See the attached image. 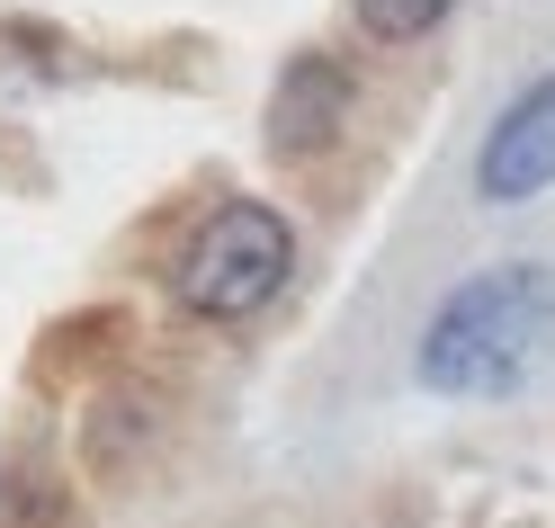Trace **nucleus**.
<instances>
[{
    "mask_svg": "<svg viewBox=\"0 0 555 528\" xmlns=\"http://www.w3.org/2000/svg\"><path fill=\"white\" fill-rule=\"evenodd\" d=\"M340 117H350V73H340L332 54H296L287 73H278L269 90V144L278 162H305V153H323Z\"/></svg>",
    "mask_w": 555,
    "mask_h": 528,
    "instance_id": "20e7f679",
    "label": "nucleus"
},
{
    "mask_svg": "<svg viewBox=\"0 0 555 528\" xmlns=\"http://www.w3.org/2000/svg\"><path fill=\"white\" fill-rule=\"evenodd\" d=\"M555 189V73H538L529 90L493 117L475 153V197L483 206H519V197H546Z\"/></svg>",
    "mask_w": 555,
    "mask_h": 528,
    "instance_id": "7ed1b4c3",
    "label": "nucleus"
},
{
    "mask_svg": "<svg viewBox=\"0 0 555 528\" xmlns=\"http://www.w3.org/2000/svg\"><path fill=\"white\" fill-rule=\"evenodd\" d=\"M555 359V269L546 260H493L466 287H448L422 323L412 376L448 403H502Z\"/></svg>",
    "mask_w": 555,
    "mask_h": 528,
    "instance_id": "f257e3e1",
    "label": "nucleus"
},
{
    "mask_svg": "<svg viewBox=\"0 0 555 528\" xmlns=\"http://www.w3.org/2000/svg\"><path fill=\"white\" fill-rule=\"evenodd\" d=\"M350 18L376 46H412V37H430V27L448 18V0H350Z\"/></svg>",
    "mask_w": 555,
    "mask_h": 528,
    "instance_id": "39448f33",
    "label": "nucleus"
},
{
    "mask_svg": "<svg viewBox=\"0 0 555 528\" xmlns=\"http://www.w3.org/2000/svg\"><path fill=\"white\" fill-rule=\"evenodd\" d=\"M287 278H296L287 216L260 206V197H224L216 216L189 233L180 269H170V296H180L197 323H251V313H269L287 296Z\"/></svg>",
    "mask_w": 555,
    "mask_h": 528,
    "instance_id": "f03ea898",
    "label": "nucleus"
}]
</instances>
